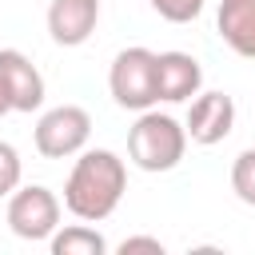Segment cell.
I'll return each instance as SVG.
<instances>
[{
	"mask_svg": "<svg viewBox=\"0 0 255 255\" xmlns=\"http://www.w3.org/2000/svg\"><path fill=\"white\" fill-rule=\"evenodd\" d=\"M124 187H128V167L116 151L108 147H88L80 151V159L72 163L68 171V183H64V207L76 215V219H88V223H100L108 219L120 199H124Z\"/></svg>",
	"mask_w": 255,
	"mask_h": 255,
	"instance_id": "1",
	"label": "cell"
},
{
	"mask_svg": "<svg viewBox=\"0 0 255 255\" xmlns=\"http://www.w3.org/2000/svg\"><path fill=\"white\" fill-rule=\"evenodd\" d=\"M187 151V128L167 112H139L128 131V155L139 171H171Z\"/></svg>",
	"mask_w": 255,
	"mask_h": 255,
	"instance_id": "2",
	"label": "cell"
},
{
	"mask_svg": "<svg viewBox=\"0 0 255 255\" xmlns=\"http://www.w3.org/2000/svg\"><path fill=\"white\" fill-rule=\"evenodd\" d=\"M108 92L128 112L155 108L159 104V92H155V52L151 48H139V44L116 52V60L108 68Z\"/></svg>",
	"mask_w": 255,
	"mask_h": 255,
	"instance_id": "3",
	"label": "cell"
},
{
	"mask_svg": "<svg viewBox=\"0 0 255 255\" xmlns=\"http://www.w3.org/2000/svg\"><path fill=\"white\" fill-rule=\"evenodd\" d=\"M92 139V116L80 108V104H60V108H48L40 120H36V151L44 159H68V155H80Z\"/></svg>",
	"mask_w": 255,
	"mask_h": 255,
	"instance_id": "4",
	"label": "cell"
},
{
	"mask_svg": "<svg viewBox=\"0 0 255 255\" xmlns=\"http://www.w3.org/2000/svg\"><path fill=\"white\" fill-rule=\"evenodd\" d=\"M8 227H12V235H20L28 243L52 239L56 227H60V199H56V191L44 187V183L16 187L8 195Z\"/></svg>",
	"mask_w": 255,
	"mask_h": 255,
	"instance_id": "5",
	"label": "cell"
},
{
	"mask_svg": "<svg viewBox=\"0 0 255 255\" xmlns=\"http://www.w3.org/2000/svg\"><path fill=\"white\" fill-rule=\"evenodd\" d=\"M183 128H187L191 143H203V147L223 143L231 135V128H235V100L227 92H199L191 100V108H187Z\"/></svg>",
	"mask_w": 255,
	"mask_h": 255,
	"instance_id": "6",
	"label": "cell"
},
{
	"mask_svg": "<svg viewBox=\"0 0 255 255\" xmlns=\"http://www.w3.org/2000/svg\"><path fill=\"white\" fill-rule=\"evenodd\" d=\"M203 68L191 52H155V92L163 104H183L199 96Z\"/></svg>",
	"mask_w": 255,
	"mask_h": 255,
	"instance_id": "7",
	"label": "cell"
},
{
	"mask_svg": "<svg viewBox=\"0 0 255 255\" xmlns=\"http://www.w3.org/2000/svg\"><path fill=\"white\" fill-rule=\"evenodd\" d=\"M100 24V0H52L48 4V36L60 48H80Z\"/></svg>",
	"mask_w": 255,
	"mask_h": 255,
	"instance_id": "8",
	"label": "cell"
},
{
	"mask_svg": "<svg viewBox=\"0 0 255 255\" xmlns=\"http://www.w3.org/2000/svg\"><path fill=\"white\" fill-rule=\"evenodd\" d=\"M0 80L8 84L16 112H36L44 104V76L20 48H0Z\"/></svg>",
	"mask_w": 255,
	"mask_h": 255,
	"instance_id": "9",
	"label": "cell"
},
{
	"mask_svg": "<svg viewBox=\"0 0 255 255\" xmlns=\"http://www.w3.org/2000/svg\"><path fill=\"white\" fill-rule=\"evenodd\" d=\"M215 28L231 52L255 60V0H219Z\"/></svg>",
	"mask_w": 255,
	"mask_h": 255,
	"instance_id": "10",
	"label": "cell"
},
{
	"mask_svg": "<svg viewBox=\"0 0 255 255\" xmlns=\"http://www.w3.org/2000/svg\"><path fill=\"white\" fill-rule=\"evenodd\" d=\"M48 247H52V255H104L108 239L96 227H88V219H84V223H68L64 231L56 227V235L48 239Z\"/></svg>",
	"mask_w": 255,
	"mask_h": 255,
	"instance_id": "11",
	"label": "cell"
},
{
	"mask_svg": "<svg viewBox=\"0 0 255 255\" xmlns=\"http://www.w3.org/2000/svg\"><path fill=\"white\" fill-rule=\"evenodd\" d=\"M231 191L247 207H255V147H247V151L235 155V163H231Z\"/></svg>",
	"mask_w": 255,
	"mask_h": 255,
	"instance_id": "12",
	"label": "cell"
},
{
	"mask_svg": "<svg viewBox=\"0 0 255 255\" xmlns=\"http://www.w3.org/2000/svg\"><path fill=\"white\" fill-rule=\"evenodd\" d=\"M20 175H24V163H20V151L12 143L0 139V199H8L16 187H20Z\"/></svg>",
	"mask_w": 255,
	"mask_h": 255,
	"instance_id": "13",
	"label": "cell"
},
{
	"mask_svg": "<svg viewBox=\"0 0 255 255\" xmlns=\"http://www.w3.org/2000/svg\"><path fill=\"white\" fill-rule=\"evenodd\" d=\"M167 24H191L203 12V0H147Z\"/></svg>",
	"mask_w": 255,
	"mask_h": 255,
	"instance_id": "14",
	"label": "cell"
},
{
	"mask_svg": "<svg viewBox=\"0 0 255 255\" xmlns=\"http://www.w3.org/2000/svg\"><path fill=\"white\" fill-rule=\"evenodd\" d=\"M120 255H135V251H151V255H163V243L155 239V235H128L120 247H116Z\"/></svg>",
	"mask_w": 255,
	"mask_h": 255,
	"instance_id": "15",
	"label": "cell"
},
{
	"mask_svg": "<svg viewBox=\"0 0 255 255\" xmlns=\"http://www.w3.org/2000/svg\"><path fill=\"white\" fill-rule=\"evenodd\" d=\"M8 112H16V108H12V96H8V84L0 80V116H8Z\"/></svg>",
	"mask_w": 255,
	"mask_h": 255,
	"instance_id": "16",
	"label": "cell"
}]
</instances>
